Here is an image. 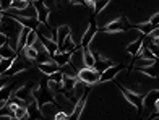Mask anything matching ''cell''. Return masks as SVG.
Here are the masks:
<instances>
[{
	"instance_id": "6da1fadb",
	"label": "cell",
	"mask_w": 159,
	"mask_h": 120,
	"mask_svg": "<svg viewBox=\"0 0 159 120\" xmlns=\"http://www.w3.org/2000/svg\"><path fill=\"white\" fill-rule=\"evenodd\" d=\"M117 86H119V89L122 91V94L125 96V99H127L130 104L135 105L138 110L143 109V105H144V96H143V94L136 93V91H130L128 88H124L122 84H117Z\"/></svg>"
},
{
	"instance_id": "7a4b0ae2",
	"label": "cell",
	"mask_w": 159,
	"mask_h": 120,
	"mask_svg": "<svg viewBox=\"0 0 159 120\" xmlns=\"http://www.w3.org/2000/svg\"><path fill=\"white\" fill-rule=\"evenodd\" d=\"M78 78L81 80V81H84L86 84H89V86H91V84L99 83V80H101V72H98L94 67H84V68L80 70Z\"/></svg>"
},
{
	"instance_id": "3957f363",
	"label": "cell",
	"mask_w": 159,
	"mask_h": 120,
	"mask_svg": "<svg viewBox=\"0 0 159 120\" xmlns=\"http://www.w3.org/2000/svg\"><path fill=\"white\" fill-rule=\"evenodd\" d=\"M128 28H130V24H127V20H125L124 16H117L114 21H111V23H107L106 26L101 28V31L115 34V33H122V31H125V29H128Z\"/></svg>"
},
{
	"instance_id": "277c9868",
	"label": "cell",
	"mask_w": 159,
	"mask_h": 120,
	"mask_svg": "<svg viewBox=\"0 0 159 120\" xmlns=\"http://www.w3.org/2000/svg\"><path fill=\"white\" fill-rule=\"evenodd\" d=\"M31 62H33V60H30L28 57H25V59H20V57H16V59H15V62H13V65L10 67V70H8L7 73H3V75H7V76H11V75H16V73L25 72L26 68H30Z\"/></svg>"
},
{
	"instance_id": "5b68a950",
	"label": "cell",
	"mask_w": 159,
	"mask_h": 120,
	"mask_svg": "<svg viewBox=\"0 0 159 120\" xmlns=\"http://www.w3.org/2000/svg\"><path fill=\"white\" fill-rule=\"evenodd\" d=\"M15 97H18V99L25 101L26 104L33 102L36 97H34V88L31 89V84H25V86H20L16 91H15Z\"/></svg>"
},
{
	"instance_id": "8992f818",
	"label": "cell",
	"mask_w": 159,
	"mask_h": 120,
	"mask_svg": "<svg viewBox=\"0 0 159 120\" xmlns=\"http://www.w3.org/2000/svg\"><path fill=\"white\" fill-rule=\"evenodd\" d=\"M38 68H39L46 76H49V75H52V73H55V72H59L60 65H59V63H57L54 59H50V60H47V62H44V63H38Z\"/></svg>"
},
{
	"instance_id": "52a82bcc",
	"label": "cell",
	"mask_w": 159,
	"mask_h": 120,
	"mask_svg": "<svg viewBox=\"0 0 159 120\" xmlns=\"http://www.w3.org/2000/svg\"><path fill=\"white\" fill-rule=\"evenodd\" d=\"M70 62L73 63L78 70H81V68L86 67V63H84V51H83L81 46H80L76 51L71 52V60H70Z\"/></svg>"
},
{
	"instance_id": "ba28073f",
	"label": "cell",
	"mask_w": 159,
	"mask_h": 120,
	"mask_svg": "<svg viewBox=\"0 0 159 120\" xmlns=\"http://www.w3.org/2000/svg\"><path fill=\"white\" fill-rule=\"evenodd\" d=\"M34 5H36V10H38V20L41 21V23H47L50 8H49L44 2H42V0H36Z\"/></svg>"
},
{
	"instance_id": "9c48e42d",
	"label": "cell",
	"mask_w": 159,
	"mask_h": 120,
	"mask_svg": "<svg viewBox=\"0 0 159 120\" xmlns=\"http://www.w3.org/2000/svg\"><path fill=\"white\" fill-rule=\"evenodd\" d=\"M96 33H98V26L94 24V23H91L89 24V28L84 31V36H83V39H81V46L83 49H88L89 47V44H91V41L94 39V36H96Z\"/></svg>"
},
{
	"instance_id": "30bf717a",
	"label": "cell",
	"mask_w": 159,
	"mask_h": 120,
	"mask_svg": "<svg viewBox=\"0 0 159 120\" xmlns=\"http://www.w3.org/2000/svg\"><path fill=\"white\" fill-rule=\"evenodd\" d=\"M124 68V65H112V67H109L106 70V72H102L101 73V80H99V83H106V81H111V80H114L115 76L119 75V72Z\"/></svg>"
},
{
	"instance_id": "8fae6325",
	"label": "cell",
	"mask_w": 159,
	"mask_h": 120,
	"mask_svg": "<svg viewBox=\"0 0 159 120\" xmlns=\"http://www.w3.org/2000/svg\"><path fill=\"white\" fill-rule=\"evenodd\" d=\"M143 44H144V34L141 38H138V39H135V41L130 42V44L127 46V52L132 55V57H136V55L140 54V51L143 49Z\"/></svg>"
},
{
	"instance_id": "7c38bea8",
	"label": "cell",
	"mask_w": 159,
	"mask_h": 120,
	"mask_svg": "<svg viewBox=\"0 0 159 120\" xmlns=\"http://www.w3.org/2000/svg\"><path fill=\"white\" fill-rule=\"evenodd\" d=\"M60 110V107L57 105V102H46L44 105H41V112L44 117H49V118H55V114Z\"/></svg>"
},
{
	"instance_id": "4fadbf2b",
	"label": "cell",
	"mask_w": 159,
	"mask_h": 120,
	"mask_svg": "<svg viewBox=\"0 0 159 120\" xmlns=\"http://www.w3.org/2000/svg\"><path fill=\"white\" fill-rule=\"evenodd\" d=\"M94 57H96V63H94V68L98 70V72H106L109 67H112V62L107 59V57H102L99 52H94Z\"/></svg>"
},
{
	"instance_id": "5bb4252c",
	"label": "cell",
	"mask_w": 159,
	"mask_h": 120,
	"mask_svg": "<svg viewBox=\"0 0 159 120\" xmlns=\"http://www.w3.org/2000/svg\"><path fill=\"white\" fill-rule=\"evenodd\" d=\"M68 36H71V33H70V26L63 24V26H59V28H57V31H55V41L59 42V47H60V49H62L65 39H67Z\"/></svg>"
},
{
	"instance_id": "9a60e30c",
	"label": "cell",
	"mask_w": 159,
	"mask_h": 120,
	"mask_svg": "<svg viewBox=\"0 0 159 120\" xmlns=\"http://www.w3.org/2000/svg\"><path fill=\"white\" fill-rule=\"evenodd\" d=\"M88 86H89V84H86L84 81H81V80L78 78L75 88H73V102L75 104H76V101L80 99V97H83L86 93H88Z\"/></svg>"
},
{
	"instance_id": "2e32d148",
	"label": "cell",
	"mask_w": 159,
	"mask_h": 120,
	"mask_svg": "<svg viewBox=\"0 0 159 120\" xmlns=\"http://www.w3.org/2000/svg\"><path fill=\"white\" fill-rule=\"evenodd\" d=\"M140 73L149 76V78H159V59H157L154 63H151V65L141 68V70H140Z\"/></svg>"
},
{
	"instance_id": "e0dca14e",
	"label": "cell",
	"mask_w": 159,
	"mask_h": 120,
	"mask_svg": "<svg viewBox=\"0 0 159 120\" xmlns=\"http://www.w3.org/2000/svg\"><path fill=\"white\" fill-rule=\"evenodd\" d=\"M86 97H88V93H86L83 97H80V99L76 101V104H75V107H73V112H71V115H70V118H80L81 117V112L84 110V105H86Z\"/></svg>"
},
{
	"instance_id": "ac0fdd59",
	"label": "cell",
	"mask_w": 159,
	"mask_h": 120,
	"mask_svg": "<svg viewBox=\"0 0 159 120\" xmlns=\"http://www.w3.org/2000/svg\"><path fill=\"white\" fill-rule=\"evenodd\" d=\"M159 99V89H149V93L144 96V105L146 107H153L156 110V102Z\"/></svg>"
},
{
	"instance_id": "d6986e66",
	"label": "cell",
	"mask_w": 159,
	"mask_h": 120,
	"mask_svg": "<svg viewBox=\"0 0 159 120\" xmlns=\"http://www.w3.org/2000/svg\"><path fill=\"white\" fill-rule=\"evenodd\" d=\"M60 70L63 72L65 76H71V78H78V75H80V70H78L71 62H68V63H65V65H62Z\"/></svg>"
},
{
	"instance_id": "ffe728a7",
	"label": "cell",
	"mask_w": 159,
	"mask_h": 120,
	"mask_svg": "<svg viewBox=\"0 0 159 120\" xmlns=\"http://www.w3.org/2000/svg\"><path fill=\"white\" fill-rule=\"evenodd\" d=\"M28 107V114H30V117H33V118H41V117H44L42 115V112H39L41 110V105L38 104V101H33V102H30L26 105Z\"/></svg>"
},
{
	"instance_id": "44dd1931",
	"label": "cell",
	"mask_w": 159,
	"mask_h": 120,
	"mask_svg": "<svg viewBox=\"0 0 159 120\" xmlns=\"http://www.w3.org/2000/svg\"><path fill=\"white\" fill-rule=\"evenodd\" d=\"M52 59L59 63V65H65V63H68L71 60V52H65V51H59L55 55H52Z\"/></svg>"
},
{
	"instance_id": "7402d4cb",
	"label": "cell",
	"mask_w": 159,
	"mask_h": 120,
	"mask_svg": "<svg viewBox=\"0 0 159 120\" xmlns=\"http://www.w3.org/2000/svg\"><path fill=\"white\" fill-rule=\"evenodd\" d=\"M16 49L11 44H3L2 49H0V54H2L3 59H16Z\"/></svg>"
},
{
	"instance_id": "603a6c76",
	"label": "cell",
	"mask_w": 159,
	"mask_h": 120,
	"mask_svg": "<svg viewBox=\"0 0 159 120\" xmlns=\"http://www.w3.org/2000/svg\"><path fill=\"white\" fill-rule=\"evenodd\" d=\"M23 55L25 57H28L30 60H38V55H39V51L36 49L34 46H26L25 49H23Z\"/></svg>"
},
{
	"instance_id": "cb8c5ba5",
	"label": "cell",
	"mask_w": 159,
	"mask_h": 120,
	"mask_svg": "<svg viewBox=\"0 0 159 120\" xmlns=\"http://www.w3.org/2000/svg\"><path fill=\"white\" fill-rule=\"evenodd\" d=\"M136 29H140L144 36H148V34H151L154 29H156V26L154 24H151L149 21H144V23H140V24H136Z\"/></svg>"
},
{
	"instance_id": "d4e9b609",
	"label": "cell",
	"mask_w": 159,
	"mask_h": 120,
	"mask_svg": "<svg viewBox=\"0 0 159 120\" xmlns=\"http://www.w3.org/2000/svg\"><path fill=\"white\" fill-rule=\"evenodd\" d=\"M80 46H76V42L71 39V36H68L67 39H65V42H63V46H62V49L60 51H65V52H73V51H76Z\"/></svg>"
},
{
	"instance_id": "484cf974",
	"label": "cell",
	"mask_w": 159,
	"mask_h": 120,
	"mask_svg": "<svg viewBox=\"0 0 159 120\" xmlns=\"http://www.w3.org/2000/svg\"><path fill=\"white\" fill-rule=\"evenodd\" d=\"M83 51H84V63H86V67H94V63H96L94 52H91L89 47L88 49H83Z\"/></svg>"
},
{
	"instance_id": "4316f807",
	"label": "cell",
	"mask_w": 159,
	"mask_h": 120,
	"mask_svg": "<svg viewBox=\"0 0 159 120\" xmlns=\"http://www.w3.org/2000/svg\"><path fill=\"white\" fill-rule=\"evenodd\" d=\"M111 0H96V5H94V13L99 15V13H102L107 7H109Z\"/></svg>"
},
{
	"instance_id": "83f0119b",
	"label": "cell",
	"mask_w": 159,
	"mask_h": 120,
	"mask_svg": "<svg viewBox=\"0 0 159 120\" xmlns=\"http://www.w3.org/2000/svg\"><path fill=\"white\" fill-rule=\"evenodd\" d=\"M13 62H15V59H0V70H2V75L7 73L10 70V67L13 65Z\"/></svg>"
},
{
	"instance_id": "f1b7e54d",
	"label": "cell",
	"mask_w": 159,
	"mask_h": 120,
	"mask_svg": "<svg viewBox=\"0 0 159 120\" xmlns=\"http://www.w3.org/2000/svg\"><path fill=\"white\" fill-rule=\"evenodd\" d=\"M30 114H28V107L26 105H20V107L15 110V118H28Z\"/></svg>"
},
{
	"instance_id": "f546056e",
	"label": "cell",
	"mask_w": 159,
	"mask_h": 120,
	"mask_svg": "<svg viewBox=\"0 0 159 120\" xmlns=\"http://www.w3.org/2000/svg\"><path fill=\"white\" fill-rule=\"evenodd\" d=\"M49 78L50 80H54V81H59V83H63V78H65V75L62 70H59V72H55L52 75H49Z\"/></svg>"
},
{
	"instance_id": "4dcf8cb0",
	"label": "cell",
	"mask_w": 159,
	"mask_h": 120,
	"mask_svg": "<svg viewBox=\"0 0 159 120\" xmlns=\"http://www.w3.org/2000/svg\"><path fill=\"white\" fill-rule=\"evenodd\" d=\"M67 118H70V114H68L67 110H62V109H60V110L55 114V120H67Z\"/></svg>"
},
{
	"instance_id": "1f68e13d",
	"label": "cell",
	"mask_w": 159,
	"mask_h": 120,
	"mask_svg": "<svg viewBox=\"0 0 159 120\" xmlns=\"http://www.w3.org/2000/svg\"><path fill=\"white\" fill-rule=\"evenodd\" d=\"M0 3H2V11H8L13 5V0H0Z\"/></svg>"
},
{
	"instance_id": "d6a6232c",
	"label": "cell",
	"mask_w": 159,
	"mask_h": 120,
	"mask_svg": "<svg viewBox=\"0 0 159 120\" xmlns=\"http://www.w3.org/2000/svg\"><path fill=\"white\" fill-rule=\"evenodd\" d=\"M148 21H149L151 24H154V26L157 28V26H159V11L156 13V15H153V16H151V18H149Z\"/></svg>"
},
{
	"instance_id": "836d02e7",
	"label": "cell",
	"mask_w": 159,
	"mask_h": 120,
	"mask_svg": "<svg viewBox=\"0 0 159 120\" xmlns=\"http://www.w3.org/2000/svg\"><path fill=\"white\" fill-rule=\"evenodd\" d=\"M68 5H73L71 0H57V7H68Z\"/></svg>"
},
{
	"instance_id": "e575fe53",
	"label": "cell",
	"mask_w": 159,
	"mask_h": 120,
	"mask_svg": "<svg viewBox=\"0 0 159 120\" xmlns=\"http://www.w3.org/2000/svg\"><path fill=\"white\" fill-rule=\"evenodd\" d=\"M156 112H159V99H157V102H156Z\"/></svg>"
},
{
	"instance_id": "d590c367",
	"label": "cell",
	"mask_w": 159,
	"mask_h": 120,
	"mask_svg": "<svg viewBox=\"0 0 159 120\" xmlns=\"http://www.w3.org/2000/svg\"><path fill=\"white\" fill-rule=\"evenodd\" d=\"M25 2H31V0H25Z\"/></svg>"
},
{
	"instance_id": "8d00e7d4",
	"label": "cell",
	"mask_w": 159,
	"mask_h": 120,
	"mask_svg": "<svg viewBox=\"0 0 159 120\" xmlns=\"http://www.w3.org/2000/svg\"><path fill=\"white\" fill-rule=\"evenodd\" d=\"M31 2H36V0H31Z\"/></svg>"
}]
</instances>
